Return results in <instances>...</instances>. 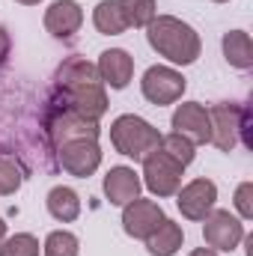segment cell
Returning a JSON list of instances; mask_svg holds the SVG:
<instances>
[{
  "label": "cell",
  "instance_id": "obj_1",
  "mask_svg": "<svg viewBox=\"0 0 253 256\" xmlns=\"http://www.w3.org/2000/svg\"><path fill=\"white\" fill-rule=\"evenodd\" d=\"M146 39H149L152 51H158L173 66L196 63L200 51H202V42H200L196 30L176 15H155L146 27Z\"/></svg>",
  "mask_w": 253,
  "mask_h": 256
},
{
  "label": "cell",
  "instance_id": "obj_2",
  "mask_svg": "<svg viewBox=\"0 0 253 256\" xmlns=\"http://www.w3.org/2000/svg\"><path fill=\"white\" fill-rule=\"evenodd\" d=\"M110 143H114V149L120 155L134 158V161H143L146 155H152L161 146V134H158L155 126H149L143 116L122 114L110 126Z\"/></svg>",
  "mask_w": 253,
  "mask_h": 256
},
{
  "label": "cell",
  "instance_id": "obj_3",
  "mask_svg": "<svg viewBox=\"0 0 253 256\" xmlns=\"http://www.w3.org/2000/svg\"><path fill=\"white\" fill-rule=\"evenodd\" d=\"M182 173H185V167L179 161H173L170 155L155 149L152 155L143 158V179L140 182L155 196H173L182 188Z\"/></svg>",
  "mask_w": 253,
  "mask_h": 256
},
{
  "label": "cell",
  "instance_id": "obj_4",
  "mask_svg": "<svg viewBox=\"0 0 253 256\" xmlns=\"http://www.w3.org/2000/svg\"><path fill=\"white\" fill-rule=\"evenodd\" d=\"M185 78L182 72L170 68V66H152L146 68L143 80H140V90H143V98L152 102L155 108H164V104H176L185 92Z\"/></svg>",
  "mask_w": 253,
  "mask_h": 256
},
{
  "label": "cell",
  "instance_id": "obj_5",
  "mask_svg": "<svg viewBox=\"0 0 253 256\" xmlns=\"http://www.w3.org/2000/svg\"><path fill=\"white\" fill-rule=\"evenodd\" d=\"M202 238L212 250H224V254H232L242 242H244V224L224 212V208H212L206 218H202Z\"/></svg>",
  "mask_w": 253,
  "mask_h": 256
},
{
  "label": "cell",
  "instance_id": "obj_6",
  "mask_svg": "<svg viewBox=\"0 0 253 256\" xmlns=\"http://www.w3.org/2000/svg\"><path fill=\"white\" fill-rule=\"evenodd\" d=\"M60 104L90 122H98L108 114V92L104 84H84V86H60Z\"/></svg>",
  "mask_w": 253,
  "mask_h": 256
},
{
  "label": "cell",
  "instance_id": "obj_7",
  "mask_svg": "<svg viewBox=\"0 0 253 256\" xmlns=\"http://www.w3.org/2000/svg\"><path fill=\"white\" fill-rule=\"evenodd\" d=\"M57 158L68 176L86 179L98 170L102 164V149L92 137H78V140H66L63 146H57Z\"/></svg>",
  "mask_w": 253,
  "mask_h": 256
},
{
  "label": "cell",
  "instance_id": "obj_8",
  "mask_svg": "<svg viewBox=\"0 0 253 256\" xmlns=\"http://www.w3.org/2000/svg\"><path fill=\"white\" fill-rule=\"evenodd\" d=\"M208 120H212V143L220 152H232L238 134L244 131V110L232 102H220L208 108Z\"/></svg>",
  "mask_w": 253,
  "mask_h": 256
},
{
  "label": "cell",
  "instance_id": "obj_9",
  "mask_svg": "<svg viewBox=\"0 0 253 256\" xmlns=\"http://www.w3.org/2000/svg\"><path fill=\"white\" fill-rule=\"evenodd\" d=\"M164 220V208L155 202V200H131L128 206H122V230H126L131 238H149L158 224Z\"/></svg>",
  "mask_w": 253,
  "mask_h": 256
},
{
  "label": "cell",
  "instance_id": "obj_10",
  "mask_svg": "<svg viewBox=\"0 0 253 256\" xmlns=\"http://www.w3.org/2000/svg\"><path fill=\"white\" fill-rule=\"evenodd\" d=\"M173 131L188 137L190 143H212V120H208V108H202L200 102H185L173 110Z\"/></svg>",
  "mask_w": 253,
  "mask_h": 256
},
{
  "label": "cell",
  "instance_id": "obj_11",
  "mask_svg": "<svg viewBox=\"0 0 253 256\" xmlns=\"http://www.w3.org/2000/svg\"><path fill=\"white\" fill-rule=\"evenodd\" d=\"M214 200H218V188L212 179H194L176 191V206L188 220H202L214 208Z\"/></svg>",
  "mask_w": 253,
  "mask_h": 256
},
{
  "label": "cell",
  "instance_id": "obj_12",
  "mask_svg": "<svg viewBox=\"0 0 253 256\" xmlns=\"http://www.w3.org/2000/svg\"><path fill=\"white\" fill-rule=\"evenodd\" d=\"M84 24V9L74 0H54L45 9V30L54 39H72Z\"/></svg>",
  "mask_w": 253,
  "mask_h": 256
},
{
  "label": "cell",
  "instance_id": "obj_13",
  "mask_svg": "<svg viewBox=\"0 0 253 256\" xmlns=\"http://www.w3.org/2000/svg\"><path fill=\"white\" fill-rule=\"evenodd\" d=\"M48 134H51L54 149L63 146L66 140H78V137H92V140H98V122H90V120H84V116H78V114L60 108V110L48 120Z\"/></svg>",
  "mask_w": 253,
  "mask_h": 256
},
{
  "label": "cell",
  "instance_id": "obj_14",
  "mask_svg": "<svg viewBox=\"0 0 253 256\" xmlns=\"http://www.w3.org/2000/svg\"><path fill=\"white\" fill-rule=\"evenodd\" d=\"M96 68H98V78H102L104 86L126 90L131 84V78H134V57L128 51H122V48H110V51H104L98 57Z\"/></svg>",
  "mask_w": 253,
  "mask_h": 256
},
{
  "label": "cell",
  "instance_id": "obj_15",
  "mask_svg": "<svg viewBox=\"0 0 253 256\" xmlns=\"http://www.w3.org/2000/svg\"><path fill=\"white\" fill-rule=\"evenodd\" d=\"M140 188L143 182L131 167H110L104 176V196L110 206H128L131 200L140 196Z\"/></svg>",
  "mask_w": 253,
  "mask_h": 256
},
{
  "label": "cell",
  "instance_id": "obj_16",
  "mask_svg": "<svg viewBox=\"0 0 253 256\" xmlns=\"http://www.w3.org/2000/svg\"><path fill=\"white\" fill-rule=\"evenodd\" d=\"M182 244H185V232H182V226H179L176 220H170V218H164V220L158 224V230L146 238V250L152 256H176Z\"/></svg>",
  "mask_w": 253,
  "mask_h": 256
},
{
  "label": "cell",
  "instance_id": "obj_17",
  "mask_svg": "<svg viewBox=\"0 0 253 256\" xmlns=\"http://www.w3.org/2000/svg\"><path fill=\"white\" fill-rule=\"evenodd\" d=\"M224 57L226 63L238 72H248L253 66V42L244 30H230L224 33Z\"/></svg>",
  "mask_w": 253,
  "mask_h": 256
},
{
  "label": "cell",
  "instance_id": "obj_18",
  "mask_svg": "<svg viewBox=\"0 0 253 256\" xmlns=\"http://www.w3.org/2000/svg\"><path fill=\"white\" fill-rule=\"evenodd\" d=\"M45 202H48L51 218L60 220V224H72V220H78V214H80V196L72 191L68 185H57V188H51Z\"/></svg>",
  "mask_w": 253,
  "mask_h": 256
},
{
  "label": "cell",
  "instance_id": "obj_19",
  "mask_svg": "<svg viewBox=\"0 0 253 256\" xmlns=\"http://www.w3.org/2000/svg\"><path fill=\"white\" fill-rule=\"evenodd\" d=\"M92 24L98 33L104 36H120L128 30V21H126V12L120 6V0H102L96 9H92Z\"/></svg>",
  "mask_w": 253,
  "mask_h": 256
},
{
  "label": "cell",
  "instance_id": "obj_20",
  "mask_svg": "<svg viewBox=\"0 0 253 256\" xmlns=\"http://www.w3.org/2000/svg\"><path fill=\"white\" fill-rule=\"evenodd\" d=\"M78 254H80V242L68 230H54L42 244V256H78Z\"/></svg>",
  "mask_w": 253,
  "mask_h": 256
},
{
  "label": "cell",
  "instance_id": "obj_21",
  "mask_svg": "<svg viewBox=\"0 0 253 256\" xmlns=\"http://www.w3.org/2000/svg\"><path fill=\"white\" fill-rule=\"evenodd\" d=\"M122 12H126L128 27H149V21L158 15L155 0H120Z\"/></svg>",
  "mask_w": 253,
  "mask_h": 256
},
{
  "label": "cell",
  "instance_id": "obj_22",
  "mask_svg": "<svg viewBox=\"0 0 253 256\" xmlns=\"http://www.w3.org/2000/svg\"><path fill=\"white\" fill-rule=\"evenodd\" d=\"M164 155H170L173 161H179L182 167H188L190 161L196 158V152H194V143H190L188 137H182V134H167V137H161V146H158Z\"/></svg>",
  "mask_w": 253,
  "mask_h": 256
},
{
  "label": "cell",
  "instance_id": "obj_23",
  "mask_svg": "<svg viewBox=\"0 0 253 256\" xmlns=\"http://www.w3.org/2000/svg\"><path fill=\"white\" fill-rule=\"evenodd\" d=\"M0 256H39V238L30 232H15L0 242Z\"/></svg>",
  "mask_w": 253,
  "mask_h": 256
},
{
  "label": "cell",
  "instance_id": "obj_24",
  "mask_svg": "<svg viewBox=\"0 0 253 256\" xmlns=\"http://www.w3.org/2000/svg\"><path fill=\"white\" fill-rule=\"evenodd\" d=\"M21 182H24L21 164L12 155H0V196H12L21 188Z\"/></svg>",
  "mask_w": 253,
  "mask_h": 256
},
{
  "label": "cell",
  "instance_id": "obj_25",
  "mask_svg": "<svg viewBox=\"0 0 253 256\" xmlns=\"http://www.w3.org/2000/svg\"><path fill=\"white\" fill-rule=\"evenodd\" d=\"M236 208H238V214L244 220L253 218V182H242L236 188Z\"/></svg>",
  "mask_w": 253,
  "mask_h": 256
},
{
  "label": "cell",
  "instance_id": "obj_26",
  "mask_svg": "<svg viewBox=\"0 0 253 256\" xmlns=\"http://www.w3.org/2000/svg\"><path fill=\"white\" fill-rule=\"evenodd\" d=\"M6 54H9V33H6L3 24H0V63L6 60Z\"/></svg>",
  "mask_w": 253,
  "mask_h": 256
},
{
  "label": "cell",
  "instance_id": "obj_27",
  "mask_svg": "<svg viewBox=\"0 0 253 256\" xmlns=\"http://www.w3.org/2000/svg\"><path fill=\"white\" fill-rule=\"evenodd\" d=\"M188 256H218V250H212V248H196V250H190Z\"/></svg>",
  "mask_w": 253,
  "mask_h": 256
},
{
  "label": "cell",
  "instance_id": "obj_28",
  "mask_svg": "<svg viewBox=\"0 0 253 256\" xmlns=\"http://www.w3.org/2000/svg\"><path fill=\"white\" fill-rule=\"evenodd\" d=\"M3 238H6V220L0 218V242H3Z\"/></svg>",
  "mask_w": 253,
  "mask_h": 256
},
{
  "label": "cell",
  "instance_id": "obj_29",
  "mask_svg": "<svg viewBox=\"0 0 253 256\" xmlns=\"http://www.w3.org/2000/svg\"><path fill=\"white\" fill-rule=\"evenodd\" d=\"M15 3H24V6H36V3H42V0H15Z\"/></svg>",
  "mask_w": 253,
  "mask_h": 256
},
{
  "label": "cell",
  "instance_id": "obj_30",
  "mask_svg": "<svg viewBox=\"0 0 253 256\" xmlns=\"http://www.w3.org/2000/svg\"><path fill=\"white\" fill-rule=\"evenodd\" d=\"M212 3H230V0H212Z\"/></svg>",
  "mask_w": 253,
  "mask_h": 256
}]
</instances>
